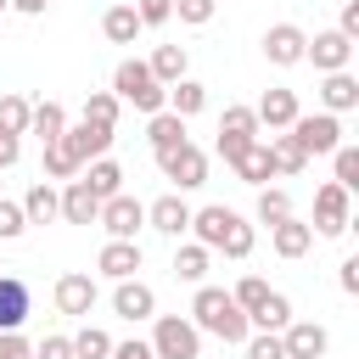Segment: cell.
<instances>
[{
    "instance_id": "6da1fadb",
    "label": "cell",
    "mask_w": 359,
    "mask_h": 359,
    "mask_svg": "<svg viewBox=\"0 0 359 359\" xmlns=\"http://www.w3.org/2000/svg\"><path fill=\"white\" fill-rule=\"evenodd\" d=\"M191 236L208 247V252H224V258H247L252 252V224L236 213V208H224V202H213V208H191Z\"/></svg>"
},
{
    "instance_id": "7a4b0ae2",
    "label": "cell",
    "mask_w": 359,
    "mask_h": 359,
    "mask_svg": "<svg viewBox=\"0 0 359 359\" xmlns=\"http://www.w3.org/2000/svg\"><path fill=\"white\" fill-rule=\"evenodd\" d=\"M191 325L196 331H208V337H219V342H247V314H241V303L224 292V286H196V297H191Z\"/></svg>"
},
{
    "instance_id": "3957f363",
    "label": "cell",
    "mask_w": 359,
    "mask_h": 359,
    "mask_svg": "<svg viewBox=\"0 0 359 359\" xmlns=\"http://www.w3.org/2000/svg\"><path fill=\"white\" fill-rule=\"evenodd\" d=\"M112 95H118V101H129L135 112H146V118H151V112H163L168 84H157V79H151V67L129 56V62H118V73H112Z\"/></svg>"
},
{
    "instance_id": "277c9868",
    "label": "cell",
    "mask_w": 359,
    "mask_h": 359,
    "mask_svg": "<svg viewBox=\"0 0 359 359\" xmlns=\"http://www.w3.org/2000/svg\"><path fill=\"white\" fill-rule=\"evenodd\" d=\"M151 320H157V331H151L157 359H202V331L185 314H151Z\"/></svg>"
},
{
    "instance_id": "5b68a950",
    "label": "cell",
    "mask_w": 359,
    "mask_h": 359,
    "mask_svg": "<svg viewBox=\"0 0 359 359\" xmlns=\"http://www.w3.org/2000/svg\"><path fill=\"white\" fill-rule=\"evenodd\" d=\"M286 135H292L309 157H331V151L342 146V123H337V112H297V118L286 123Z\"/></svg>"
},
{
    "instance_id": "8992f818",
    "label": "cell",
    "mask_w": 359,
    "mask_h": 359,
    "mask_svg": "<svg viewBox=\"0 0 359 359\" xmlns=\"http://www.w3.org/2000/svg\"><path fill=\"white\" fill-rule=\"evenodd\" d=\"M157 168H163V180H174L180 191L208 185V151H202V146H191V140H180V146L157 151Z\"/></svg>"
},
{
    "instance_id": "52a82bcc",
    "label": "cell",
    "mask_w": 359,
    "mask_h": 359,
    "mask_svg": "<svg viewBox=\"0 0 359 359\" xmlns=\"http://www.w3.org/2000/svg\"><path fill=\"white\" fill-rule=\"evenodd\" d=\"M353 224V191H342L337 180H325L320 191H314V236H342Z\"/></svg>"
},
{
    "instance_id": "ba28073f",
    "label": "cell",
    "mask_w": 359,
    "mask_h": 359,
    "mask_svg": "<svg viewBox=\"0 0 359 359\" xmlns=\"http://www.w3.org/2000/svg\"><path fill=\"white\" fill-rule=\"evenodd\" d=\"M252 140H258V112H252V107H224V118H219V157H224V168H230Z\"/></svg>"
},
{
    "instance_id": "9c48e42d",
    "label": "cell",
    "mask_w": 359,
    "mask_h": 359,
    "mask_svg": "<svg viewBox=\"0 0 359 359\" xmlns=\"http://www.w3.org/2000/svg\"><path fill=\"white\" fill-rule=\"evenodd\" d=\"M303 62H314V73H342L353 62V39L342 28H320L309 45H303Z\"/></svg>"
},
{
    "instance_id": "30bf717a",
    "label": "cell",
    "mask_w": 359,
    "mask_h": 359,
    "mask_svg": "<svg viewBox=\"0 0 359 359\" xmlns=\"http://www.w3.org/2000/svg\"><path fill=\"white\" fill-rule=\"evenodd\" d=\"M95 224H101L107 236H118V241H135V230L146 224V202H135L129 191H118V196H107V202H101Z\"/></svg>"
},
{
    "instance_id": "8fae6325",
    "label": "cell",
    "mask_w": 359,
    "mask_h": 359,
    "mask_svg": "<svg viewBox=\"0 0 359 359\" xmlns=\"http://www.w3.org/2000/svg\"><path fill=\"white\" fill-rule=\"evenodd\" d=\"M280 348H286V359H320L331 348V331L320 320H286L280 325Z\"/></svg>"
},
{
    "instance_id": "7c38bea8",
    "label": "cell",
    "mask_w": 359,
    "mask_h": 359,
    "mask_svg": "<svg viewBox=\"0 0 359 359\" xmlns=\"http://www.w3.org/2000/svg\"><path fill=\"white\" fill-rule=\"evenodd\" d=\"M84 163H90V157H84V146H79V129H62V135L45 146V180H73Z\"/></svg>"
},
{
    "instance_id": "4fadbf2b",
    "label": "cell",
    "mask_w": 359,
    "mask_h": 359,
    "mask_svg": "<svg viewBox=\"0 0 359 359\" xmlns=\"http://www.w3.org/2000/svg\"><path fill=\"white\" fill-rule=\"evenodd\" d=\"M303 45H309V34H303L297 22H275V28L264 34V56H269V67H297V62H303Z\"/></svg>"
},
{
    "instance_id": "5bb4252c",
    "label": "cell",
    "mask_w": 359,
    "mask_h": 359,
    "mask_svg": "<svg viewBox=\"0 0 359 359\" xmlns=\"http://www.w3.org/2000/svg\"><path fill=\"white\" fill-rule=\"evenodd\" d=\"M112 314L129 320V325H135V320H151V314H157V292L129 275V280H118V292H112Z\"/></svg>"
},
{
    "instance_id": "9a60e30c",
    "label": "cell",
    "mask_w": 359,
    "mask_h": 359,
    "mask_svg": "<svg viewBox=\"0 0 359 359\" xmlns=\"http://www.w3.org/2000/svg\"><path fill=\"white\" fill-rule=\"evenodd\" d=\"M146 224H151L157 236H174V241H180V236L191 230V202L168 191V196H157V202L146 208Z\"/></svg>"
},
{
    "instance_id": "2e32d148",
    "label": "cell",
    "mask_w": 359,
    "mask_h": 359,
    "mask_svg": "<svg viewBox=\"0 0 359 359\" xmlns=\"http://www.w3.org/2000/svg\"><path fill=\"white\" fill-rule=\"evenodd\" d=\"M28 309H34L28 280H22V275H0V331H22Z\"/></svg>"
},
{
    "instance_id": "e0dca14e",
    "label": "cell",
    "mask_w": 359,
    "mask_h": 359,
    "mask_svg": "<svg viewBox=\"0 0 359 359\" xmlns=\"http://www.w3.org/2000/svg\"><path fill=\"white\" fill-rule=\"evenodd\" d=\"M252 112H258V129H286L303 107H297V90L275 84V90H264V95H258V107H252Z\"/></svg>"
},
{
    "instance_id": "ac0fdd59",
    "label": "cell",
    "mask_w": 359,
    "mask_h": 359,
    "mask_svg": "<svg viewBox=\"0 0 359 359\" xmlns=\"http://www.w3.org/2000/svg\"><path fill=\"white\" fill-rule=\"evenodd\" d=\"M50 297H56V314H90V309H95V275H79V269H73V275L56 280Z\"/></svg>"
},
{
    "instance_id": "d6986e66",
    "label": "cell",
    "mask_w": 359,
    "mask_h": 359,
    "mask_svg": "<svg viewBox=\"0 0 359 359\" xmlns=\"http://www.w3.org/2000/svg\"><path fill=\"white\" fill-rule=\"evenodd\" d=\"M95 213H101V196L73 174V180H62V219L67 224H95Z\"/></svg>"
},
{
    "instance_id": "ffe728a7",
    "label": "cell",
    "mask_w": 359,
    "mask_h": 359,
    "mask_svg": "<svg viewBox=\"0 0 359 359\" xmlns=\"http://www.w3.org/2000/svg\"><path fill=\"white\" fill-rule=\"evenodd\" d=\"M95 269H101L107 280H129V275L140 269V241H118V236H107V247H101Z\"/></svg>"
},
{
    "instance_id": "44dd1931",
    "label": "cell",
    "mask_w": 359,
    "mask_h": 359,
    "mask_svg": "<svg viewBox=\"0 0 359 359\" xmlns=\"http://www.w3.org/2000/svg\"><path fill=\"white\" fill-rule=\"evenodd\" d=\"M320 107L337 112V118L353 112V107H359V79H353L348 67H342V73H325V79H320Z\"/></svg>"
},
{
    "instance_id": "7402d4cb",
    "label": "cell",
    "mask_w": 359,
    "mask_h": 359,
    "mask_svg": "<svg viewBox=\"0 0 359 359\" xmlns=\"http://www.w3.org/2000/svg\"><path fill=\"white\" fill-rule=\"evenodd\" d=\"M269 247H275L280 258H303V252L314 247V230H309L297 213H286L280 224H269Z\"/></svg>"
},
{
    "instance_id": "603a6c76",
    "label": "cell",
    "mask_w": 359,
    "mask_h": 359,
    "mask_svg": "<svg viewBox=\"0 0 359 359\" xmlns=\"http://www.w3.org/2000/svg\"><path fill=\"white\" fill-rule=\"evenodd\" d=\"M101 34H107L112 45H135L146 28H140V11H135V6H107V11H101Z\"/></svg>"
},
{
    "instance_id": "cb8c5ba5",
    "label": "cell",
    "mask_w": 359,
    "mask_h": 359,
    "mask_svg": "<svg viewBox=\"0 0 359 359\" xmlns=\"http://www.w3.org/2000/svg\"><path fill=\"white\" fill-rule=\"evenodd\" d=\"M79 180H84V185H90V191H95V196H101V202H107V196H118V191H123V168H118V163H112V157H90V163H84V168H79Z\"/></svg>"
},
{
    "instance_id": "d4e9b609",
    "label": "cell",
    "mask_w": 359,
    "mask_h": 359,
    "mask_svg": "<svg viewBox=\"0 0 359 359\" xmlns=\"http://www.w3.org/2000/svg\"><path fill=\"white\" fill-rule=\"evenodd\" d=\"M163 107L180 112V118H196V112L208 107V84H196V79H174L168 95H163Z\"/></svg>"
},
{
    "instance_id": "484cf974",
    "label": "cell",
    "mask_w": 359,
    "mask_h": 359,
    "mask_svg": "<svg viewBox=\"0 0 359 359\" xmlns=\"http://www.w3.org/2000/svg\"><path fill=\"white\" fill-rule=\"evenodd\" d=\"M22 219H28V224H50V219H62V191H50L45 180L28 185V196H22Z\"/></svg>"
},
{
    "instance_id": "4316f807",
    "label": "cell",
    "mask_w": 359,
    "mask_h": 359,
    "mask_svg": "<svg viewBox=\"0 0 359 359\" xmlns=\"http://www.w3.org/2000/svg\"><path fill=\"white\" fill-rule=\"evenodd\" d=\"M230 168H236V180H247V185L275 180V163H269V146H264V140H252V146H247V151H241Z\"/></svg>"
},
{
    "instance_id": "83f0119b",
    "label": "cell",
    "mask_w": 359,
    "mask_h": 359,
    "mask_svg": "<svg viewBox=\"0 0 359 359\" xmlns=\"http://www.w3.org/2000/svg\"><path fill=\"white\" fill-rule=\"evenodd\" d=\"M146 67H151V79H157V84H174V79H185L191 56H185V45H157Z\"/></svg>"
},
{
    "instance_id": "f1b7e54d",
    "label": "cell",
    "mask_w": 359,
    "mask_h": 359,
    "mask_svg": "<svg viewBox=\"0 0 359 359\" xmlns=\"http://www.w3.org/2000/svg\"><path fill=\"white\" fill-rule=\"evenodd\" d=\"M62 129H67V112H62V101H34V112H28V135H39V140L50 146Z\"/></svg>"
},
{
    "instance_id": "f546056e",
    "label": "cell",
    "mask_w": 359,
    "mask_h": 359,
    "mask_svg": "<svg viewBox=\"0 0 359 359\" xmlns=\"http://www.w3.org/2000/svg\"><path fill=\"white\" fill-rule=\"evenodd\" d=\"M264 146H269V163H275V174H303V168H309V151H303L292 135H269Z\"/></svg>"
},
{
    "instance_id": "4dcf8cb0",
    "label": "cell",
    "mask_w": 359,
    "mask_h": 359,
    "mask_svg": "<svg viewBox=\"0 0 359 359\" xmlns=\"http://www.w3.org/2000/svg\"><path fill=\"white\" fill-rule=\"evenodd\" d=\"M146 135H151V151H168V146H180V140H185V118L163 107V112H151Z\"/></svg>"
},
{
    "instance_id": "1f68e13d",
    "label": "cell",
    "mask_w": 359,
    "mask_h": 359,
    "mask_svg": "<svg viewBox=\"0 0 359 359\" xmlns=\"http://www.w3.org/2000/svg\"><path fill=\"white\" fill-rule=\"evenodd\" d=\"M286 320H292V303H286V292H269V297H264V303L247 314V325H252V331H280Z\"/></svg>"
},
{
    "instance_id": "d6a6232c",
    "label": "cell",
    "mask_w": 359,
    "mask_h": 359,
    "mask_svg": "<svg viewBox=\"0 0 359 359\" xmlns=\"http://www.w3.org/2000/svg\"><path fill=\"white\" fill-rule=\"evenodd\" d=\"M118 107H123V101H118L112 90H90V95H84V118H79V123H101V129H118Z\"/></svg>"
},
{
    "instance_id": "836d02e7",
    "label": "cell",
    "mask_w": 359,
    "mask_h": 359,
    "mask_svg": "<svg viewBox=\"0 0 359 359\" xmlns=\"http://www.w3.org/2000/svg\"><path fill=\"white\" fill-rule=\"evenodd\" d=\"M208 258H213V252H208L202 241H185V247L174 252V275H180V280H191V286H202V275H208Z\"/></svg>"
},
{
    "instance_id": "e575fe53",
    "label": "cell",
    "mask_w": 359,
    "mask_h": 359,
    "mask_svg": "<svg viewBox=\"0 0 359 359\" xmlns=\"http://www.w3.org/2000/svg\"><path fill=\"white\" fill-rule=\"evenodd\" d=\"M28 112H34L28 95H0V135H28Z\"/></svg>"
},
{
    "instance_id": "d590c367",
    "label": "cell",
    "mask_w": 359,
    "mask_h": 359,
    "mask_svg": "<svg viewBox=\"0 0 359 359\" xmlns=\"http://www.w3.org/2000/svg\"><path fill=\"white\" fill-rule=\"evenodd\" d=\"M286 213H292V196H286L280 185H264V191H258V224H280Z\"/></svg>"
},
{
    "instance_id": "8d00e7d4",
    "label": "cell",
    "mask_w": 359,
    "mask_h": 359,
    "mask_svg": "<svg viewBox=\"0 0 359 359\" xmlns=\"http://www.w3.org/2000/svg\"><path fill=\"white\" fill-rule=\"evenodd\" d=\"M112 353V337L101 331V325H84L79 337H73V359H107Z\"/></svg>"
},
{
    "instance_id": "74e56055",
    "label": "cell",
    "mask_w": 359,
    "mask_h": 359,
    "mask_svg": "<svg viewBox=\"0 0 359 359\" xmlns=\"http://www.w3.org/2000/svg\"><path fill=\"white\" fill-rule=\"evenodd\" d=\"M331 168H337V185L342 191H359V146H337L331 151Z\"/></svg>"
},
{
    "instance_id": "f35d334b",
    "label": "cell",
    "mask_w": 359,
    "mask_h": 359,
    "mask_svg": "<svg viewBox=\"0 0 359 359\" xmlns=\"http://www.w3.org/2000/svg\"><path fill=\"white\" fill-rule=\"evenodd\" d=\"M230 297H236V303H241V314H252V309H258V303H264V297H269V280H264V275H241V280H236V292H230Z\"/></svg>"
},
{
    "instance_id": "ab89813d",
    "label": "cell",
    "mask_w": 359,
    "mask_h": 359,
    "mask_svg": "<svg viewBox=\"0 0 359 359\" xmlns=\"http://www.w3.org/2000/svg\"><path fill=\"white\" fill-rule=\"evenodd\" d=\"M247 359H286L280 331H247Z\"/></svg>"
},
{
    "instance_id": "60d3db41",
    "label": "cell",
    "mask_w": 359,
    "mask_h": 359,
    "mask_svg": "<svg viewBox=\"0 0 359 359\" xmlns=\"http://www.w3.org/2000/svg\"><path fill=\"white\" fill-rule=\"evenodd\" d=\"M213 11H219V0H174V17H180L185 28H202V22H213Z\"/></svg>"
},
{
    "instance_id": "b9f144b4",
    "label": "cell",
    "mask_w": 359,
    "mask_h": 359,
    "mask_svg": "<svg viewBox=\"0 0 359 359\" xmlns=\"http://www.w3.org/2000/svg\"><path fill=\"white\" fill-rule=\"evenodd\" d=\"M28 230V219H22V202H6L0 196V241H17Z\"/></svg>"
},
{
    "instance_id": "7bdbcfd3",
    "label": "cell",
    "mask_w": 359,
    "mask_h": 359,
    "mask_svg": "<svg viewBox=\"0 0 359 359\" xmlns=\"http://www.w3.org/2000/svg\"><path fill=\"white\" fill-rule=\"evenodd\" d=\"M135 11H140V28H163L174 17V0H140Z\"/></svg>"
},
{
    "instance_id": "ee69618b",
    "label": "cell",
    "mask_w": 359,
    "mask_h": 359,
    "mask_svg": "<svg viewBox=\"0 0 359 359\" xmlns=\"http://www.w3.org/2000/svg\"><path fill=\"white\" fill-rule=\"evenodd\" d=\"M34 359H73V337H62V331H50L39 348H34Z\"/></svg>"
},
{
    "instance_id": "f6af8a7d",
    "label": "cell",
    "mask_w": 359,
    "mask_h": 359,
    "mask_svg": "<svg viewBox=\"0 0 359 359\" xmlns=\"http://www.w3.org/2000/svg\"><path fill=\"white\" fill-rule=\"evenodd\" d=\"M0 359H34V342L22 331H0Z\"/></svg>"
},
{
    "instance_id": "bcb514c9",
    "label": "cell",
    "mask_w": 359,
    "mask_h": 359,
    "mask_svg": "<svg viewBox=\"0 0 359 359\" xmlns=\"http://www.w3.org/2000/svg\"><path fill=\"white\" fill-rule=\"evenodd\" d=\"M107 359H157V353H151V342H112Z\"/></svg>"
},
{
    "instance_id": "7dc6e473",
    "label": "cell",
    "mask_w": 359,
    "mask_h": 359,
    "mask_svg": "<svg viewBox=\"0 0 359 359\" xmlns=\"http://www.w3.org/2000/svg\"><path fill=\"white\" fill-rule=\"evenodd\" d=\"M337 28H342L348 39H359V0H342V17H337Z\"/></svg>"
},
{
    "instance_id": "c3c4849f",
    "label": "cell",
    "mask_w": 359,
    "mask_h": 359,
    "mask_svg": "<svg viewBox=\"0 0 359 359\" xmlns=\"http://www.w3.org/2000/svg\"><path fill=\"white\" fill-rule=\"evenodd\" d=\"M337 286H342L348 297L359 292V258H342V269H337Z\"/></svg>"
},
{
    "instance_id": "681fc988",
    "label": "cell",
    "mask_w": 359,
    "mask_h": 359,
    "mask_svg": "<svg viewBox=\"0 0 359 359\" xmlns=\"http://www.w3.org/2000/svg\"><path fill=\"white\" fill-rule=\"evenodd\" d=\"M17 151H22V146H17V135H0V168H11V163H17Z\"/></svg>"
},
{
    "instance_id": "f907efd6",
    "label": "cell",
    "mask_w": 359,
    "mask_h": 359,
    "mask_svg": "<svg viewBox=\"0 0 359 359\" xmlns=\"http://www.w3.org/2000/svg\"><path fill=\"white\" fill-rule=\"evenodd\" d=\"M11 6H17V11H22V17H39V11H45V6H50V0H11Z\"/></svg>"
},
{
    "instance_id": "816d5d0a",
    "label": "cell",
    "mask_w": 359,
    "mask_h": 359,
    "mask_svg": "<svg viewBox=\"0 0 359 359\" xmlns=\"http://www.w3.org/2000/svg\"><path fill=\"white\" fill-rule=\"evenodd\" d=\"M6 6H11V0H0V11H6Z\"/></svg>"
}]
</instances>
